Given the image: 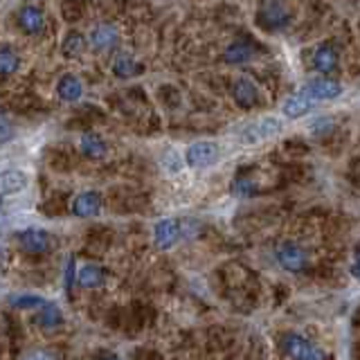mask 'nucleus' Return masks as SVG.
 I'll list each match as a JSON object with an SVG mask.
<instances>
[{
  "label": "nucleus",
  "mask_w": 360,
  "mask_h": 360,
  "mask_svg": "<svg viewBox=\"0 0 360 360\" xmlns=\"http://www.w3.org/2000/svg\"><path fill=\"white\" fill-rule=\"evenodd\" d=\"M216 158H219V144L216 142H196L185 153V162L192 169L210 167L216 162Z\"/></svg>",
  "instance_id": "nucleus-1"
},
{
  "label": "nucleus",
  "mask_w": 360,
  "mask_h": 360,
  "mask_svg": "<svg viewBox=\"0 0 360 360\" xmlns=\"http://www.w3.org/2000/svg\"><path fill=\"white\" fill-rule=\"evenodd\" d=\"M282 129V124L273 117H266V120H259L255 124L246 126V129L241 131V142L243 144H257V142H264L268 138H273V135L279 133Z\"/></svg>",
  "instance_id": "nucleus-2"
},
{
  "label": "nucleus",
  "mask_w": 360,
  "mask_h": 360,
  "mask_svg": "<svg viewBox=\"0 0 360 360\" xmlns=\"http://www.w3.org/2000/svg\"><path fill=\"white\" fill-rule=\"evenodd\" d=\"M284 351L295 360H320V354L309 345V340L297 336V333L284 336Z\"/></svg>",
  "instance_id": "nucleus-3"
},
{
  "label": "nucleus",
  "mask_w": 360,
  "mask_h": 360,
  "mask_svg": "<svg viewBox=\"0 0 360 360\" xmlns=\"http://www.w3.org/2000/svg\"><path fill=\"white\" fill-rule=\"evenodd\" d=\"M302 93L309 95L313 102H322V99H336L342 93V88L338 81L333 79H313L306 84Z\"/></svg>",
  "instance_id": "nucleus-4"
},
{
  "label": "nucleus",
  "mask_w": 360,
  "mask_h": 360,
  "mask_svg": "<svg viewBox=\"0 0 360 360\" xmlns=\"http://www.w3.org/2000/svg\"><path fill=\"white\" fill-rule=\"evenodd\" d=\"M277 259L286 270H302L304 264H306L304 250L297 246V243H291V241L282 243V246L277 248Z\"/></svg>",
  "instance_id": "nucleus-5"
},
{
  "label": "nucleus",
  "mask_w": 360,
  "mask_h": 360,
  "mask_svg": "<svg viewBox=\"0 0 360 360\" xmlns=\"http://www.w3.org/2000/svg\"><path fill=\"white\" fill-rule=\"evenodd\" d=\"M18 243L27 252H45L50 248V234L41 228H30L18 234Z\"/></svg>",
  "instance_id": "nucleus-6"
},
{
  "label": "nucleus",
  "mask_w": 360,
  "mask_h": 360,
  "mask_svg": "<svg viewBox=\"0 0 360 360\" xmlns=\"http://www.w3.org/2000/svg\"><path fill=\"white\" fill-rule=\"evenodd\" d=\"M178 237H180V225L174 219L160 221L156 225V230H153V239H156V246L162 248V250H167V248L174 246V243L178 241Z\"/></svg>",
  "instance_id": "nucleus-7"
},
{
  "label": "nucleus",
  "mask_w": 360,
  "mask_h": 360,
  "mask_svg": "<svg viewBox=\"0 0 360 360\" xmlns=\"http://www.w3.org/2000/svg\"><path fill=\"white\" fill-rule=\"evenodd\" d=\"M99 210H102V196L97 192H84L75 198V203H72V214L75 216H81V219H86V216H95Z\"/></svg>",
  "instance_id": "nucleus-8"
},
{
  "label": "nucleus",
  "mask_w": 360,
  "mask_h": 360,
  "mask_svg": "<svg viewBox=\"0 0 360 360\" xmlns=\"http://www.w3.org/2000/svg\"><path fill=\"white\" fill-rule=\"evenodd\" d=\"M18 25L23 27V32L27 34H39L43 32V25H45V16L39 7L34 5H27L18 12Z\"/></svg>",
  "instance_id": "nucleus-9"
},
{
  "label": "nucleus",
  "mask_w": 360,
  "mask_h": 360,
  "mask_svg": "<svg viewBox=\"0 0 360 360\" xmlns=\"http://www.w3.org/2000/svg\"><path fill=\"white\" fill-rule=\"evenodd\" d=\"M90 45L99 52L113 50L117 45V30L113 25H97L90 34Z\"/></svg>",
  "instance_id": "nucleus-10"
},
{
  "label": "nucleus",
  "mask_w": 360,
  "mask_h": 360,
  "mask_svg": "<svg viewBox=\"0 0 360 360\" xmlns=\"http://www.w3.org/2000/svg\"><path fill=\"white\" fill-rule=\"evenodd\" d=\"M232 97H234V102H237L239 106L243 108H250V106H255L257 104V88L255 84H252L250 79H237L232 84Z\"/></svg>",
  "instance_id": "nucleus-11"
},
{
  "label": "nucleus",
  "mask_w": 360,
  "mask_h": 360,
  "mask_svg": "<svg viewBox=\"0 0 360 360\" xmlns=\"http://www.w3.org/2000/svg\"><path fill=\"white\" fill-rule=\"evenodd\" d=\"M336 63H338V52L329 43L320 45V48L313 52V66L318 72H322V75H329V72L336 68Z\"/></svg>",
  "instance_id": "nucleus-12"
},
{
  "label": "nucleus",
  "mask_w": 360,
  "mask_h": 360,
  "mask_svg": "<svg viewBox=\"0 0 360 360\" xmlns=\"http://www.w3.org/2000/svg\"><path fill=\"white\" fill-rule=\"evenodd\" d=\"M288 21L286 16V9L282 5H275V3H268L261 7L259 12V23L266 27V30H277V27H282L284 23Z\"/></svg>",
  "instance_id": "nucleus-13"
},
{
  "label": "nucleus",
  "mask_w": 360,
  "mask_h": 360,
  "mask_svg": "<svg viewBox=\"0 0 360 360\" xmlns=\"http://www.w3.org/2000/svg\"><path fill=\"white\" fill-rule=\"evenodd\" d=\"M313 99L306 93H297L293 97H288L284 102V115L291 117V120H297V117H304L306 113L313 108Z\"/></svg>",
  "instance_id": "nucleus-14"
},
{
  "label": "nucleus",
  "mask_w": 360,
  "mask_h": 360,
  "mask_svg": "<svg viewBox=\"0 0 360 360\" xmlns=\"http://www.w3.org/2000/svg\"><path fill=\"white\" fill-rule=\"evenodd\" d=\"M25 187H27V176L23 171H16V169L0 171V196L23 192Z\"/></svg>",
  "instance_id": "nucleus-15"
},
{
  "label": "nucleus",
  "mask_w": 360,
  "mask_h": 360,
  "mask_svg": "<svg viewBox=\"0 0 360 360\" xmlns=\"http://www.w3.org/2000/svg\"><path fill=\"white\" fill-rule=\"evenodd\" d=\"M79 149H81V153H84V156L90 158V160H102V158L106 156V144H104V140L99 138V135H95V133L81 135Z\"/></svg>",
  "instance_id": "nucleus-16"
},
{
  "label": "nucleus",
  "mask_w": 360,
  "mask_h": 360,
  "mask_svg": "<svg viewBox=\"0 0 360 360\" xmlns=\"http://www.w3.org/2000/svg\"><path fill=\"white\" fill-rule=\"evenodd\" d=\"M57 93L63 102H77V99L84 95V86H81V81L75 75H63L59 79Z\"/></svg>",
  "instance_id": "nucleus-17"
},
{
  "label": "nucleus",
  "mask_w": 360,
  "mask_h": 360,
  "mask_svg": "<svg viewBox=\"0 0 360 360\" xmlns=\"http://www.w3.org/2000/svg\"><path fill=\"white\" fill-rule=\"evenodd\" d=\"M86 50V39H84V34L77 32V30H72L66 34V39H63L61 43V52H63V57H68V59H75L79 57L81 52Z\"/></svg>",
  "instance_id": "nucleus-18"
},
{
  "label": "nucleus",
  "mask_w": 360,
  "mask_h": 360,
  "mask_svg": "<svg viewBox=\"0 0 360 360\" xmlns=\"http://www.w3.org/2000/svg\"><path fill=\"white\" fill-rule=\"evenodd\" d=\"M104 270L95 266V264H88L79 270V277H77V282L81 288H99L104 284Z\"/></svg>",
  "instance_id": "nucleus-19"
},
{
  "label": "nucleus",
  "mask_w": 360,
  "mask_h": 360,
  "mask_svg": "<svg viewBox=\"0 0 360 360\" xmlns=\"http://www.w3.org/2000/svg\"><path fill=\"white\" fill-rule=\"evenodd\" d=\"M113 72H115L117 77L129 79V77H133V75H138L140 66L135 63V59L131 57L129 52H120V54L115 57V61H113Z\"/></svg>",
  "instance_id": "nucleus-20"
},
{
  "label": "nucleus",
  "mask_w": 360,
  "mask_h": 360,
  "mask_svg": "<svg viewBox=\"0 0 360 360\" xmlns=\"http://www.w3.org/2000/svg\"><path fill=\"white\" fill-rule=\"evenodd\" d=\"M39 324L43 329H54V327H59V324L63 322V313L57 304H52V302H45L41 306V313H39Z\"/></svg>",
  "instance_id": "nucleus-21"
},
{
  "label": "nucleus",
  "mask_w": 360,
  "mask_h": 360,
  "mask_svg": "<svg viewBox=\"0 0 360 360\" xmlns=\"http://www.w3.org/2000/svg\"><path fill=\"white\" fill-rule=\"evenodd\" d=\"M252 57V48L248 43H232L228 50H225L223 59L232 63V66H239V63H246Z\"/></svg>",
  "instance_id": "nucleus-22"
},
{
  "label": "nucleus",
  "mask_w": 360,
  "mask_h": 360,
  "mask_svg": "<svg viewBox=\"0 0 360 360\" xmlns=\"http://www.w3.org/2000/svg\"><path fill=\"white\" fill-rule=\"evenodd\" d=\"M18 66H21V61H18L16 54L5 48V50H0V75H12V72L18 70Z\"/></svg>",
  "instance_id": "nucleus-23"
},
{
  "label": "nucleus",
  "mask_w": 360,
  "mask_h": 360,
  "mask_svg": "<svg viewBox=\"0 0 360 360\" xmlns=\"http://www.w3.org/2000/svg\"><path fill=\"white\" fill-rule=\"evenodd\" d=\"M9 304L16 306V309H32V306H43L45 300L43 297H36V295H14Z\"/></svg>",
  "instance_id": "nucleus-24"
},
{
  "label": "nucleus",
  "mask_w": 360,
  "mask_h": 360,
  "mask_svg": "<svg viewBox=\"0 0 360 360\" xmlns=\"http://www.w3.org/2000/svg\"><path fill=\"white\" fill-rule=\"evenodd\" d=\"M14 138V126L7 120L5 113H0V144H5Z\"/></svg>",
  "instance_id": "nucleus-25"
},
{
  "label": "nucleus",
  "mask_w": 360,
  "mask_h": 360,
  "mask_svg": "<svg viewBox=\"0 0 360 360\" xmlns=\"http://www.w3.org/2000/svg\"><path fill=\"white\" fill-rule=\"evenodd\" d=\"M351 275L356 279H360V243H356V250H354V264H351Z\"/></svg>",
  "instance_id": "nucleus-26"
},
{
  "label": "nucleus",
  "mask_w": 360,
  "mask_h": 360,
  "mask_svg": "<svg viewBox=\"0 0 360 360\" xmlns=\"http://www.w3.org/2000/svg\"><path fill=\"white\" fill-rule=\"evenodd\" d=\"M165 167L169 171H178L180 169V158L176 156V153H167V156H165Z\"/></svg>",
  "instance_id": "nucleus-27"
},
{
  "label": "nucleus",
  "mask_w": 360,
  "mask_h": 360,
  "mask_svg": "<svg viewBox=\"0 0 360 360\" xmlns=\"http://www.w3.org/2000/svg\"><path fill=\"white\" fill-rule=\"evenodd\" d=\"M72 282H75V259H68V268H66V286L70 288Z\"/></svg>",
  "instance_id": "nucleus-28"
},
{
  "label": "nucleus",
  "mask_w": 360,
  "mask_h": 360,
  "mask_svg": "<svg viewBox=\"0 0 360 360\" xmlns=\"http://www.w3.org/2000/svg\"><path fill=\"white\" fill-rule=\"evenodd\" d=\"M27 360H54V356L48 354V351H36V354H32Z\"/></svg>",
  "instance_id": "nucleus-29"
},
{
  "label": "nucleus",
  "mask_w": 360,
  "mask_h": 360,
  "mask_svg": "<svg viewBox=\"0 0 360 360\" xmlns=\"http://www.w3.org/2000/svg\"><path fill=\"white\" fill-rule=\"evenodd\" d=\"M3 264H5V252L0 248V270H3Z\"/></svg>",
  "instance_id": "nucleus-30"
},
{
  "label": "nucleus",
  "mask_w": 360,
  "mask_h": 360,
  "mask_svg": "<svg viewBox=\"0 0 360 360\" xmlns=\"http://www.w3.org/2000/svg\"><path fill=\"white\" fill-rule=\"evenodd\" d=\"M102 360H120L117 356H106V358H102Z\"/></svg>",
  "instance_id": "nucleus-31"
},
{
  "label": "nucleus",
  "mask_w": 360,
  "mask_h": 360,
  "mask_svg": "<svg viewBox=\"0 0 360 360\" xmlns=\"http://www.w3.org/2000/svg\"><path fill=\"white\" fill-rule=\"evenodd\" d=\"M0 210H3V196H0Z\"/></svg>",
  "instance_id": "nucleus-32"
}]
</instances>
